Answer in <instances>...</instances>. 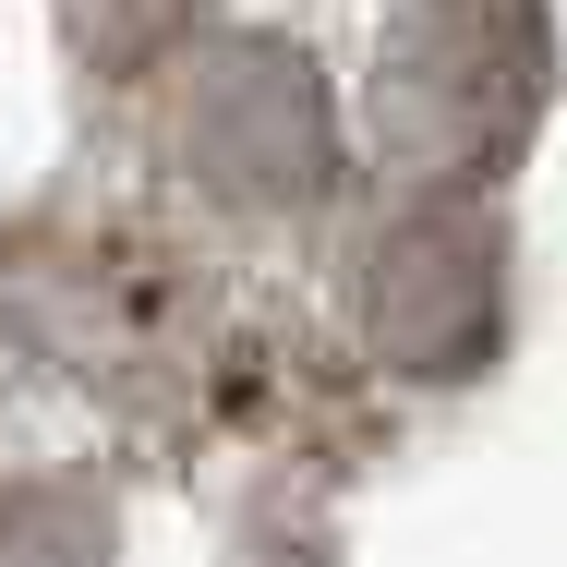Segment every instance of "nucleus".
Here are the masks:
<instances>
[{
    "label": "nucleus",
    "instance_id": "nucleus-2",
    "mask_svg": "<svg viewBox=\"0 0 567 567\" xmlns=\"http://www.w3.org/2000/svg\"><path fill=\"white\" fill-rule=\"evenodd\" d=\"M61 24L85 37V61H110V73H145L182 24H194V0H61Z\"/></svg>",
    "mask_w": 567,
    "mask_h": 567
},
{
    "label": "nucleus",
    "instance_id": "nucleus-1",
    "mask_svg": "<svg viewBox=\"0 0 567 567\" xmlns=\"http://www.w3.org/2000/svg\"><path fill=\"white\" fill-rule=\"evenodd\" d=\"M544 12L532 0H423L399 12L386 61H374V133L399 157V182H495L532 121H544Z\"/></svg>",
    "mask_w": 567,
    "mask_h": 567
}]
</instances>
